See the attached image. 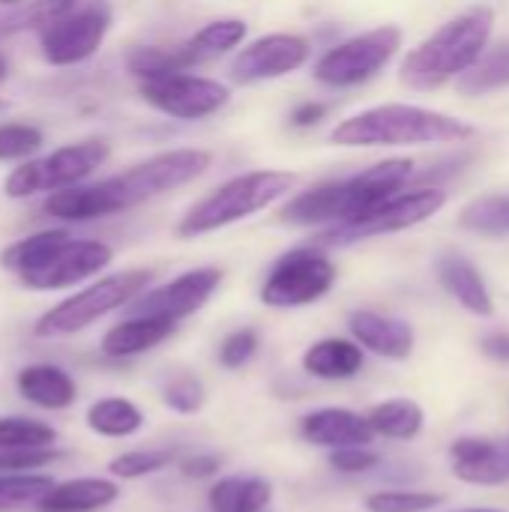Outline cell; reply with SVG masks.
Masks as SVG:
<instances>
[{
  "instance_id": "1",
  "label": "cell",
  "mask_w": 509,
  "mask_h": 512,
  "mask_svg": "<svg viewBox=\"0 0 509 512\" xmlns=\"http://www.w3.org/2000/svg\"><path fill=\"white\" fill-rule=\"evenodd\" d=\"M213 162L210 150L183 147L156 153L120 174H111L96 183H78L69 189L48 192L42 210L60 222H93L108 219L123 210H132L144 201H153L171 189H180L201 177Z\"/></svg>"
},
{
  "instance_id": "2",
  "label": "cell",
  "mask_w": 509,
  "mask_h": 512,
  "mask_svg": "<svg viewBox=\"0 0 509 512\" xmlns=\"http://www.w3.org/2000/svg\"><path fill=\"white\" fill-rule=\"evenodd\" d=\"M411 177H414L411 159H387L354 177L330 180L309 192H300L282 207L279 219L288 225H303V228L345 225L372 213L393 195H399L411 183Z\"/></svg>"
},
{
  "instance_id": "3",
  "label": "cell",
  "mask_w": 509,
  "mask_h": 512,
  "mask_svg": "<svg viewBox=\"0 0 509 512\" xmlns=\"http://www.w3.org/2000/svg\"><path fill=\"white\" fill-rule=\"evenodd\" d=\"M474 138V126L420 105H375L342 120L330 141L339 147H417L456 144Z\"/></svg>"
},
{
  "instance_id": "4",
  "label": "cell",
  "mask_w": 509,
  "mask_h": 512,
  "mask_svg": "<svg viewBox=\"0 0 509 512\" xmlns=\"http://www.w3.org/2000/svg\"><path fill=\"white\" fill-rule=\"evenodd\" d=\"M495 12L489 6H474L453 21L441 24L426 42H420L399 69L402 84L411 90H438L447 81L468 72L492 36Z\"/></svg>"
},
{
  "instance_id": "5",
  "label": "cell",
  "mask_w": 509,
  "mask_h": 512,
  "mask_svg": "<svg viewBox=\"0 0 509 512\" xmlns=\"http://www.w3.org/2000/svg\"><path fill=\"white\" fill-rule=\"evenodd\" d=\"M111 21L108 0H33V33L42 60L51 66L90 60L102 48Z\"/></svg>"
},
{
  "instance_id": "6",
  "label": "cell",
  "mask_w": 509,
  "mask_h": 512,
  "mask_svg": "<svg viewBox=\"0 0 509 512\" xmlns=\"http://www.w3.org/2000/svg\"><path fill=\"white\" fill-rule=\"evenodd\" d=\"M297 186V174L291 171H276V168H261V171H246L222 183L216 192H210L204 201H198L177 225V234L183 240L213 234L219 228L237 225L279 198H285Z\"/></svg>"
},
{
  "instance_id": "7",
  "label": "cell",
  "mask_w": 509,
  "mask_h": 512,
  "mask_svg": "<svg viewBox=\"0 0 509 512\" xmlns=\"http://www.w3.org/2000/svg\"><path fill=\"white\" fill-rule=\"evenodd\" d=\"M150 279H153L150 270H123V273L102 276V279L90 282L87 288L60 300L57 306H51L45 315H39L33 324V336L36 339H69V336L93 327L105 315L129 306L141 291H147Z\"/></svg>"
},
{
  "instance_id": "8",
  "label": "cell",
  "mask_w": 509,
  "mask_h": 512,
  "mask_svg": "<svg viewBox=\"0 0 509 512\" xmlns=\"http://www.w3.org/2000/svg\"><path fill=\"white\" fill-rule=\"evenodd\" d=\"M336 264L318 246H300L276 258L264 285L261 303L270 309H300L327 297L336 285Z\"/></svg>"
},
{
  "instance_id": "9",
  "label": "cell",
  "mask_w": 509,
  "mask_h": 512,
  "mask_svg": "<svg viewBox=\"0 0 509 512\" xmlns=\"http://www.w3.org/2000/svg\"><path fill=\"white\" fill-rule=\"evenodd\" d=\"M111 156L105 141H78L57 147L42 159H27L6 177L9 198H30L36 192H57L84 183L93 171H99Z\"/></svg>"
},
{
  "instance_id": "10",
  "label": "cell",
  "mask_w": 509,
  "mask_h": 512,
  "mask_svg": "<svg viewBox=\"0 0 509 512\" xmlns=\"http://www.w3.org/2000/svg\"><path fill=\"white\" fill-rule=\"evenodd\" d=\"M447 204V192L435 189V186H420L414 192H399L390 201H384L381 207H375L372 213L345 222V225H333L324 228L312 246L327 249V246H348V243H360L369 237H381V234H396V231H408L426 219H432L441 207Z\"/></svg>"
},
{
  "instance_id": "11",
  "label": "cell",
  "mask_w": 509,
  "mask_h": 512,
  "mask_svg": "<svg viewBox=\"0 0 509 512\" xmlns=\"http://www.w3.org/2000/svg\"><path fill=\"white\" fill-rule=\"evenodd\" d=\"M399 45L402 30L396 24H384L369 33L351 36L318 57L315 78L327 87H357L378 75L393 60Z\"/></svg>"
},
{
  "instance_id": "12",
  "label": "cell",
  "mask_w": 509,
  "mask_h": 512,
  "mask_svg": "<svg viewBox=\"0 0 509 512\" xmlns=\"http://www.w3.org/2000/svg\"><path fill=\"white\" fill-rule=\"evenodd\" d=\"M138 84H141L138 87L141 99L174 120H204L216 114L219 108H225L231 99L228 84L216 78H204V75H189V72H171V75L147 78Z\"/></svg>"
},
{
  "instance_id": "13",
  "label": "cell",
  "mask_w": 509,
  "mask_h": 512,
  "mask_svg": "<svg viewBox=\"0 0 509 512\" xmlns=\"http://www.w3.org/2000/svg\"><path fill=\"white\" fill-rule=\"evenodd\" d=\"M114 261V249L102 240H75L72 234L30 273L18 276L30 291H63L99 276Z\"/></svg>"
},
{
  "instance_id": "14",
  "label": "cell",
  "mask_w": 509,
  "mask_h": 512,
  "mask_svg": "<svg viewBox=\"0 0 509 512\" xmlns=\"http://www.w3.org/2000/svg\"><path fill=\"white\" fill-rule=\"evenodd\" d=\"M219 285H222L219 267H195L153 291H141L129 303V309L132 315H150V318L180 324L183 318L201 312L210 303V297L219 291Z\"/></svg>"
},
{
  "instance_id": "15",
  "label": "cell",
  "mask_w": 509,
  "mask_h": 512,
  "mask_svg": "<svg viewBox=\"0 0 509 512\" xmlns=\"http://www.w3.org/2000/svg\"><path fill=\"white\" fill-rule=\"evenodd\" d=\"M312 54V45L306 36L297 33H267L252 39L246 48L237 51L231 60V78L237 84H258V81H273L297 72L306 66Z\"/></svg>"
},
{
  "instance_id": "16",
  "label": "cell",
  "mask_w": 509,
  "mask_h": 512,
  "mask_svg": "<svg viewBox=\"0 0 509 512\" xmlns=\"http://www.w3.org/2000/svg\"><path fill=\"white\" fill-rule=\"evenodd\" d=\"M450 465L453 477L468 486H504L509 483V444L465 435L450 444Z\"/></svg>"
},
{
  "instance_id": "17",
  "label": "cell",
  "mask_w": 509,
  "mask_h": 512,
  "mask_svg": "<svg viewBox=\"0 0 509 512\" xmlns=\"http://www.w3.org/2000/svg\"><path fill=\"white\" fill-rule=\"evenodd\" d=\"M300 438L321 450H342V447H372L375 432L366 414L351 408H318L300 420Z\"/></svg>"
},
{
  "instance_id": "18",
  "label": "cell",
  "mask_w": 509,
  "mask_h": 512,
  "mask_svg": "<svg viewBox=\"0 0 509 512\" xmlns=\"http://www.w3.org/2000/svg\"><path fill=\"white\" fill-rule=\"evenodd\" d=\"M348 330H351V339L375 354V357H384V360H408L411 351H414V330L411 324L399 321V318H390V315H381V312H372V309H357L348 315Z\"/></svg>"
},
{
  "instance_id": "19",
  "label": "cell",
  "mask_w": 509,
  "mask_h": 512,
  "mask_svg": "<svg viewBox=\"0 0 509 512\" xmlns=\"http://www.w3.org/2000/svg\"><path fill=\"white\" fill-rule=\"evenodd\" d=\"M15 390L39 411H69L78 402L75 378L54 363H30L15 375Z\"/></svg>"
},
{
  "instance_id": "20",
  "label": "cell",
  "mask_w": 509,
  "mask_h": 512,
  "mask_svg": "<svg viewBox=\"0 0 509 512\" xmlns=\"http://www.w3.org/2000/svg\"><path fill=\"white\" fill-rule=\"evenodd\" d=\"M174 333H177V324H171V321L150 318V315H129L126 321L105 330L99 351L108 360H132V357H141V354L159 348Z\"/></svg>"
},
{
  "instance_id": "21",
  "label": "cell",
  "mask_w": 509,
  "mask_h": 512,
  "mask_svg": "<svg viewBox=\"0 0 509 512\" xmlns=\"http://www.w3.org/2000/svg\"><path fill=\"white\" fill-rule=\"evenodd\" d=\"M120 501V486L108 477H75L54 483L39 501V512H102Z\"/></svg>"
},
{
  "instance_id": "22",
  "label": "cell",
  "mask_w": 509,
  "mask_h": 512,
  "mask_svg": "<svg viewBox=\"0 0 509 512\" xmlns=\"http://www.w3.org/2000/svg\"><path fill=\"white\" fill-rule=\"evenodd\" d=\"M438 282L465 312H471L477 318H489L495 312L486 279L480 276V270L468 258H462L456 252L441 255L438 258Z\"/></svg>"
},
{
  "instance_id": "23",
  "label": "cell",
  "mask_w": 509,
  "mask_h": 512,
  "mask_svg": "<svg viewBox=\"0 0 509 512\" xmlns=\"http://www.w3.org/2000/svg\"><path fill=\"white\" fill-rule=\"evenodd\" d=\"M303 372L318 378V381H351L363 372L366 351L354 339H321L306 348L303 354Z\"/></svg>"
},
{
  "instance_id": "24",
  "label": "cell",
  "mask_w": 509,
  "mask_h": 512,
  "mask_svg": "<svg viewBox=\"0 0 509 512\" xmlns=\"http://www.w3.org/2000/svg\"><path fill=\"white\" fill-rule=\"evenodd\" d=\"M273 504V486L261 477H222L207 492L210 512H267Z\"/></svg>"
},
{
  "instance_id": "25",
  "label": "cell",
  "mask_w": 509,
  "mask_h": 512,
  "mask_svg": "<svg viewBox=\"0 0 509 512\" xmlns=\"http://www.w3.org/2000/svg\"><path fill=\"white\" fill-rule=\"evenodd\" d=\"M84 423L99 438L123 441V438H135L144 429L147 417H144V411L132 399H126V396H105V399H96L87 408Z\"/></svg>"
},
{
  "instance_id": "26",
  "label": "cell",
  "mask_w": 509,
  "mask_h": 512,
  "mask_svg": "<svg viewBox=\"0 0 509 512\" xmlns=\"http://www.w3.org/2000/svg\"><path fill=\"white\" fill-rule=\"evenodd\" d=\"M375 435L387 441H414L426 426V411L414 399H387L366 414Z\"/></svg>"
},
{
  "instance_id": "27",
  "label": "cell",
  "mask_w": 509,
  "mask_h": 512,
  "mask_svg": "<svg viewBox=\"0 0 509 512\" xmlns=\"http://www.w3.org/2000/svg\"><path fill=\"white\" fill-rule=\"evenodd\" d=\"M126 66L138 81H147V78H159V75H171V72H189L192 66H198V60L186 42H180V45H141L126 57Z\"/></svg>"
},
{
  "instance_id": "28",
  "label": "cell",
  "mask_w": 509,
  "mask_h": 512,
  "mask_svg": "<svg viewBox=\"0 0 509 512\" xmlns=\"http://www.w3.org/2000/svg\"><path fill=\"white\" fill-rule=\"evenodd\" d=\"M501 87H509V39L489 54L483 51L480 60L459 78V90L465 96H483Z\"/></svg>"
},
{
  "instance_id": "29",
  "label": "cell",
  "mask_w": 509,
  "mask_h": 512,
  "mask_svg": "<svg viewBox=\"0 0 509 512\" xmlns=\"http://www.w3.org/2000/svg\"><path fill=\"white\" fill-rule=\"evenodd\" d=\"M249 27L243 18H216L210 24H204L192 39H186V45L192 48L198 63H207L213 57L228 54L231 48H237L246 39Z\"/></svg>"
},
{
  "instance_id": "30",
  "label": "cell",
  "mask_w": 509,
  "mask_h": 512,
  "mask_svg": "<svg viewBox=\"0 0 509 512\" xmlns=\"http://www.w3.org/2000/svg\"><path fill=\"white\" fill-rule=\"evenodd\" d=\"M57 444V429L33 417H0V450H51Z\"/></svg>"
},
{
  "instance_id": "31",
  "label": "cell",
  "mask_w": 509,
  "mask_h": 512,
  "mask_svg": "<svg viewBox=\"0 0 509 512\" xmlns=\"http://www.w3.org/2000/svg\"><path fill=\"white\" fill-rule=\"evenodd\" d=\"M459 225L471 234H486V237H504L509 234V195H483L471 201Z\"/></svg>"
},
{
  "instance_id": "32",
  "label": "cell",
  "mask_w": 509,
  "mask_h": 512,
  "mask_svg": "<svg viewBox=\"0 0 509 512\" xmlns=\"http://www.w3.org/2000/svg\"><path fill=\"white\" fill-rule=\"evenodd\" d=\"M177 462V453L168 450V447H144V450H129V453H120L108 462V474L114 480H144V477H153L165 468H171Z\"/></svg>"
},
{
  "instance_id": "33",
  "label": "cell",
  "mask_w": 509,
  "mask_h": 512,
  "mask_svg": "<svg viewBox=\"0 0 509 512\" xmlns=\"http://www.w3.org/2000/svg\"><path fill=\"white\" fill-rule=\"evenodd\" d=\"M54 486V477L42 471H21V474H0V512L18 507H36V501Z\"/></svg>"
},
{
  "instance_id": "34",
  "label": "cell",
  "mask_w": 509,
  "mask_h": 512,
  "mask_svg": "<svg viewBox=\"0 0 509 512\" xmlns=\"http://www.w3.org/2000/svg\"><path fill=\"white\" fill-rule=\"evenodd\" d=\"M441 492H417V489H381L366 498L369 512H432L444 507Z\"/></svg>"
},
{
  "instance_id": "35",
  "label": "cell",
  "mask_w": 509,
  "mask_h": 512,
  "mask_svg": "<svg viewBox=\"0 0 509 512\" xmlns=\"http://www.w3.org/2000/svg\"><path fill=\"white\" fill-rule=\"evenodd\" d=\"M162 405L180 417H192L207 405V390L195 375H174L162 384Z\"/></svg>"
},
{
  "instance_id": "36",
  "label": "cell",
  "mask_w": 509,
  "mask_h": 512,
  "mask_svg": "<svg viewBox=\"0 0 509 512\" xmlns=\"http://www.w3.org/2000/svg\"><path fill=\"white\" fill-rule=\"evenodd\" d=\"M45 144V135L33 123H0V162L33 156Z\"/></svg>"
},
{
  "instance_id": "37",
  "label": "cell",
  "mask_w": 509,
  "mask_h": 512,
  "mask_svg": "<svg viewBox=\"0 0 509 512\" xmlns=\"http://www.w3.org/2000/svg\"><path fill=\"white\" fill-rule=\"evenodd\" d=\"M261 348V339H258V330L252 327H240L234 333H228L219 345V366H225L228 372H240L246 369L255 354Z\"/></svg>"
},
{
  "instance_id": "38",
  "label": "cell",
  "mask_w": 509,
  "mask_h": 512,
  "mask_svg": "<svg viewBox=\"0 0 509 512\" xmlns=\"http://www.w3.org/2000/svg\"><path fill=\"white\" fill-rule=\"evenodd\" d=\"M327 462L336 474L360 477V474H372L381 465V453H375L372 447H342V450H330Z\"/></svg>"
},
{
  "instance_id": "39",
  "label": "cell",
  "mask_w": 509,
  "mask_h": 512,
  "mask_svg": "<svg viewBox=\"0 0 509 512\" xmlns=\"http://www.w3.org/2000/svg\"><path fill=\"white\" fill-rule=\"evenodd\" d=\"M60 459V453L51 450H0V474H21V471H39Z\"/></svg>"
},
{
  "instance_id": "40",
  "label": "cell",
  "mask_w": 509,
  "mask_h": 512,
  "mask_svg": "<svg viewBox=\"0 0 509 512\" xmlns=\"http://www.w3.org/2000/svg\"><path fill=\"white\" fill-rule=\"evenodd\" d=\"M15 33H33V0L18 6H0V39Z\"/></svg>"
},
{
  "instance_id": "41",
  "label": "cell",
  "mask_w": 509,
  "mask_h": 512,
  "mask_svg": "<svg viewBox=\"0 0 509 512\" xmlns=\"http://www.w3.org/2000/svg\"><path fill=\"white\" fill-rule=\"evenodd\" d=\"M174 465H177V471H180L186 480H210V477H216V474H219L222 459H219V456H213V453H192V456L177 459Z\"/></svg>"
},
{
  "instance_id": "42",
  "label": "cell",
  "mask_w": 509,
  "mask_h": 512,
  "mask_svg": "<svg viewBox=\"0 0 509 512\" xmlns=\"http://www.w3.org/2000/svg\"><path fill=\"white\" fill-rule=\"evenodd\" d=\"M324 114H327V105H324V102H300V105L291 111V123L300 126V129H306V126L321 123Z\"/></svg>"
},
{
  "instance_id": "43",
  "label": "cell",
  "mask_w": 509,
  "mask_h": 512,
  "mask_svg": "<svg viewBox=\"0 0 509 512\" xmlns=\"http://www.w3.org/2000/svg\"><path fill=\"white\" fill-rule=\"evenodd\" d=\"M480 351L495 360V363H509V333H489L480 339Z\"/></svg>"
},
{
  "instance_id": "44",
  "label": "cell",
  "mask_w": 509,
  "mask_h": 512,
  "mask_svg": "<svg viewBox=\"0 0 509 512\" xmlns=\"http://www.w3.org/2000/svg\"><path fill=\"white\" fill-rule=\"evenodd\" d=\"M6 75H9V63H6V60H3V54H0V81H3Z\"/></svg>"
},
{
  "instance_id": "45",
  "label": "cell",
  "mask_w": 509,
  "mask_h": 512,
  "mask_svg": "<svg viewBox=\"0 0 509 512\" xmlns=\"http://www.w3.org/2000/svg\"><path fill=\"white\" fill-rule=\"evenodd\" d=\"M453 512H504V510H486V507H471V510H453Z\"/></svg>"
},
{
  "instance_id": "46",
  "label": "cell",
  "mask_w": 509,
  "mask_h": 512,
  "mask_svg": "<svg viewBox=\"0 0 509 512\" xmlns=\"http://www.w3.org/2000/svg\"><path fill=\"white\" fill-rule=\"evenodd\" d=\"M18 3H24V0H0V6H18Z\"/></svg>"
},
{
  "instance_id": "47",
  "label": "cell",
  "mask_w": 509,
  "mask_h": 512,
  "mask_svg": "<svg viewBox=\"0 0 509 512\" xmlns=\"http://www.w3.org/2000/svg\"><path fill=\"white\" fill-rule=\"evenodd\" d=\"M6 111H9V102H3V99H0V114H6Z\"/></svg>"
}]
</instances>
